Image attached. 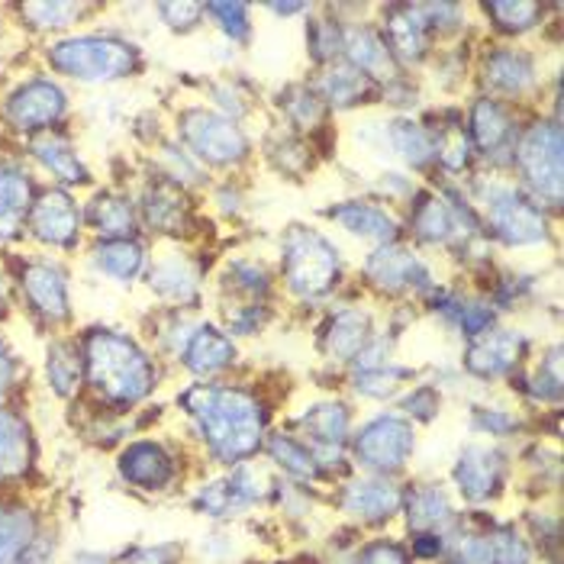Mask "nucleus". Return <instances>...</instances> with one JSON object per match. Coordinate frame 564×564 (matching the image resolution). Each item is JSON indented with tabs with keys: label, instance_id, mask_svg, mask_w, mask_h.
<instances>
[{
	"label": "nucleus",
	"instance_id": "obj_1",
	"mask_svg": "<svg viewBox=\"0 0 564 564\" xmlns=\"http://www.w3.org/2000/svg\"><path fill=\"white\" fill-rule=\"evenodd\" d=\"M174 403L217 465L232 468L252 462L268 438V406L252 388L226 381H191L184 391H177Z\"/></svg>",
	"mask_w": 564,
	"mask_h": 564
},
{
	"label": "nucleus",
	"instance_id": "obj_2",
	"mask_svg": "<svg viewBox=\"0 0 564 564\" xmlns=\"http://www.w3.org/2000/svg\"><path fill=\"white\" fill-rule=\"evenodd\" d=\"M85 361V388L97 406L132 413L159 391L162 365L135 336L113 326H87L78 336Z\"/></svg>",
	"mask_w": 564,
	"mask_h": 564
},
{
	"label": "nucleus",
	"instance_id": "obj_3",
	"mask_svg": "<svg viewBox=\"0 0 564 564\" xmlns=\"http://www.w3.org/2000/svg\"><path fill=\"white\" fill-rule=\"evenodd\" d=\"M465 197L478 210L487 239L494 236L507 249H545L552 242L549 210L539 207L513 177L471 174Z\"/></svg>",
	"mask_w": 564,
	"mask_h": 564
},
{
	"label": "nucleus",
	"instance_id": "obj_4",
	"mask_svg": "<svg viewBox=\"0 0 564 564\" xmlns=\"http://www.w3.org/2000/svg\"><path fill=\"white\" fill-rule=\"evenodd\" d=\"M45 65L52 75L78 85H117L142 75V48L117 33H68L45 45Z\"/></svg>",
	"mask_w": 564,
	"mask_h": 564
},
{
	"label": "nucleus",
	"instance_id": "obj_5",
	"mask_svg": "<svg viewBox=\"0 0 564 564\" xmlns=\"http://www.w3.org/2000/svg\"><path fill=\"white\" fill-rule=\"evenodd\" d=\"M346 278V259L339 246L316 226L291 223L281 232V281L301 304L329 297Z\"/></svg>",
	"mask_w": 564,
	"mask_h": 564
},
{
	"label": "nucleus",
	"instance_id": "obj_6",
	"mask_svg": "<svg viewBox=\"0 0 564 564\" xmlns=\"http://www.w3.org/2000/svg\"><path fill=\"white\" fill-rule=\"evenodd\" d=\"M510 169L517 172V184L545 210L562 207V127L558 120H532L520 127V139L513 149Z\"/></svg>",
	"mask_w": 564,
	"mask_h": 564
},
{
	"label": "nucleus",
	"instance_id": "obj_7",
	"mask_svg": "<svg viewBox=\"0 0 564 564\" xmlns=\"http://www.w3.org/2000/svg\"><path fill=\"white\" fill-rule=\"evenodd\" d=\"M416 423H410L400 410H381L351 430L348 455L365 475L397 478L416 455Z\"/></svg>",
	"mask_w": 564,
	"mask_h": 564
},
{
	"label": "nucleus",
	"instance_id": "obj_8",
	"mask_svg": "<svg viewBox=\"0 0 564 564\" xmlns=\"http://www.w3.org/2000/svg\"><path fill=\"white\" fill-rule=\"evenodd\" d=\"M174 139L204 169H236L252 155V139L242 123L207 107H187L174 117Z\"/></svg>",
	"mask_w": 564,
	"mask_h": 564
},
{
	"label": "nucleus",
	"instance_id": "obj_9",
	"mask_svg": "<svg viewBox=\"0 0 564 564\" xmlns=\"http://www.w3.org/2000/svg\"><path fill=\"white\" fill-rule=\"evenodd\" d=\"M13 291L23 310L45 326V329H65L75 319L72 306V284L65 264L52 256H20L13 259Z\"/></svg>",
	"mask_w": 564,
	"mask_h": 564
},
{
	"label": "nucleus",
	"instance_id": "obj_10",
	"mask_svg": "<svg viewBox=\"0 0 564 564\" xmlns=\"http://www.w3.org/2000/svg\"><path fill=\"white\" fill-rule=\"evenodd\" d=\"M68 110H72L68 90L58 85V78L40 72V75L17 82L3 94L0 123H3V130L30 139L40 132L62 130V123L68 120Z\"/></svg>",
	"mask_w": 564,
	"mask_h": 564
},
{
	"label": "nucleus",
	"instance_id": "obj_11",
	"mask_svg": "<svg viewBox=\"0 0 564 564\" xmlns=\"http://www.w3.org/2000/svg\"><path fill=\"white\" fill-rule=\"evenodd\" d=\"M361 278L384 297H430L438 288L433 264L400 239L375 246L361 261Z\"/></svg>",
	"mask_w": 564,
	"mask_h": 564
},
{
	"label": "nucleus",
	"instance_id": "obj_12",
	"mask_svg": "<svg viewBox=\"0 0 564 564\" xmlns=\"http://www.w3.org/2000/svg\"><path fill=\"white\" fill-rule=\"evenodd\" d=\"M26 236L48 252H78L85 239V210L78 197L65 187H40L30 214H26Z\"/></svg>",
	"mask_w": 564,
	"mask_h": 564
},
{
	"label": "nucleus",
	"instance_id": "obj_13",
	"mask_svg": "<svg viewBox=\"0 0 564 564\" xmlns=\"http://www.w3.org/2000/svg\"><path fill=\"white\" fill-rule=\"evenodd\" d=\"M294 430H297V438H304L306 445L313 448L326 480L339 478L333 458L343 462V452L348 448V438H351V430H355L351 403L336 400V397L333 400H316L294 420Z\"/></svg>",
	"mask_w": 564,
	"mask_h": 564
},
{
	"label": "nucleus",
	"instance_id": "obj_14",
	"mask_svg": "<svg viewBox=\"0 0 564 564\" xmlns=\"http://www.w3.org/2000/svg\"><path fill=\"white\" fill-rule=\"evenodd\" d=\"M507 480H510V455L494 442H471L455 455L452 484L455 494L471 507L494 503L507 490Z\"/></svg>",
	"mask_w": 564,
	"mask_h": 564
},
{
	"label": "nucleus",
	"instance_id": "obj_15",
	"mask_svg": "<svg viewBox=\"0 0 564 564\" xmlns=\"http://www.w3.org/2000/svg\"><path fill=\"white\" fill-rule=\"evenodd\" d=\"M465 132H468V142L475 149V159L487 162L490 169H510L513 149L520 139V123H517L510 104L480 94L478 100L468 107Z\"/></svg>",
	"mask_w": 564,
	"mask_h": 564
},
{
	"label": "nucleus",
	"instance_id": "obj_16",
	"mask_svg": "<svg viewBox=\"0 0 564 564\" xmlns=\"http://www.w3.org/2000/svg\"><path fill=\"white\" fill-rule=\"evenodd\" d=\"M117 478L139 494H169L181 480V458L162 438H132L117 452Z\"/></svg>",
	"mask_w": 564,
	"mask_h": 564
},
{
	"label": "nucleus",
	"instance_id": "obj_17",
	"mask_svg": "<svg viewBox=\"0 0 564 564\" xmlns=\"http://www.w3.org/2000/svg\"><path fill=\"white\" fill-rule=\"evenodd\" d=\"M403 494L406 487H400V480L384 475L343 478L336 490V510L358 525H384L400 517Z\"/></svg>",
	"mask_w": 564,
	"mask_h": 564
},
{
	"label": "nucleus",
	"instance_id": "obj_18",
	"mask_svg": "<svg viewBox=\"0 0 564 564\" xmlns=\"http://www.w3.org/2000/svg\"><path fill=\"white\" fill-rule=\"evenodd\" d=\"M478 78L484 97L494 100H522L539 90V65L535 55L517 45H490L478 62Z\"/></svg>",
	"mask_w": 564,
	"mask_h": 564
},
{
	"label": "nucleus",
	"instance_id": "obj_19",
	"mask_svg": "<svg viewBox=\"0 0 564 564\" xmlns=\"http://www.w3.org/2000/svg\"><path fill=\"white\" fill-rule=\"evenodd\" d=\"M525 351H529V336L522 329L494 326L475 339H468V346L462 351V368L475 381L513 378L525 361Z\"/></svg>",
	"mask_w": 564,
	"mask_h": 564
},
{
	"label": "nucleus",
	"instance_id": "obj_20",
	"mask_svg": "<svg viewBox=\"0 0 564 564\" xmlns=\"http://www.w3.org/2000/svg\"><path fill=\"white\" fill-rule=\"evenodd\" d=\"M135 214H139V226H145L149 232L169 236V239L187 236L194 226V204H191L187 191H181L177 184L159 177V174L149 177L142 194L135 197Z\"/></svg>",
	"mask_w": 564,
	"mask_h": 564
},
{
	"label": "nucleus",
	"instance_id": "obj_21",
	"mask_svg": "<svg viewBox=\"0 0 564 564\" xmlns=\"http://www.w3.org/2000/svg\"><path fill=\"white\" fill-rule=\"evenodd\" d=\"M23 155L33 159L43 169L55 187H90L94 184V172L87 169L82 149L75 145V139L65 130H48L40 135L23 139Z\"/></svg>",
	"mask_w": 564,
	"mask_h": 564
},
{
	"label": "nucleus",
	"instance_id": "obj_22",
	"mask_svg": "<svg viewBox=\"0 0 564 564\" xmlns=\"http://www.w3.org/2000/svg\"><path fill=\"white\" fill-rule=\"evenodd\" d=\"M40 187L23 159H0V246H17L26 239V214Z\"/></svg>",
	"mask_w": 564,
	"mask_h": 564
},
{
	"label": "nucleus",
	"instance_id": "obj_23",
	"mask_svg": "<svg viewBox=\"0 0 564 564\" xmlns=\"http://www.w3.org/2000/svg\"><path fill=\"white\" fill-rule=\"evenodd\" d=\"M145 288L152 297L174 310H194L204 297V271L194 264L191 256L181 252H165L145 268Z\"/></svg>",
	"mask_w": 564,
	"mask_h": 564
},
{
	"label": "nucleus",
	"instance_id": "obj_24",
	"mask_svg": "<svg viewBox=\"0 0 564 564\" xmlns=\"http://www.w3.org/2000/svg\"><path fill=\"white\" fill-rule=\"evenodd\" d=\"M323 217L329 219L333 226H339L343 232H348L351 239H361L368 246H388L400 239L403 223L397 219L393 210H388L381 200L371 197H348L339 200L333 207L323 210Z\"/></svg>",
	"mask_w": 564,
	"mask_h": 564
},
{
	"label": "nucleus",
	"instance_id": "obj_25",
	"mask_svg": "<svg viewBox=\"0 0 564 564\" xmlns=\"http://www.w3.org/2000/svg\"><path fill=\"white\" fill-rule=\"evenodd\" d=\"M40 442L26 413L0 403V484H23L36 471Z\"/></svg>",
	"mask_w": 564,
	"mask_h": 564
},
{
	"label": "nucleus",
	"instance_id": "obj_26",
	"mask_svg": "<svg viewBox=\"0 0 564 564\" xmlns=\"http://www.w3.org/2000/svg\"><path fill=\"white\" fill-rule=\"evenodd\" d=\"M177 361L194 381H217L219 375L236 368L239 346L217 323H197V329L191 333Z\"/></svg>",
	"mask_w": 564,
	"mask_h": 564
},
{
	"label": "nucleus",
	"instance_id": "obj_27",
	"mask_svg": "<svg viewBox=\"0 0 564 564\" xmlns=\"http://www.w3.org/2000/svg\"><path fill=\"white\" fill-rule=\"evenodd\" d=\"M381 36L393 52L400 68H413L423 65L433 55V30L420 10V3H406V7H388L384 20H381Z\"/></svg>",
	"mask_w": 564,
	"mask_h": 564
},
{
	"label": "nucleus",
	"instance_id": "obj_28",
	"mask_svg": "<svg viewBox=\"0 0 564 564\" xmlns=\"http://www.w3.org/2000/svg\"><path fill=\"white\" fill-rule=\"evenodd\" d=\"M343 62H348L355 72H361L368 82H375L378 87H388L403 78V68L397 65L393 52L384 43V36H381V30L371 26V23L346 26Z\"/></svg>",
	"mask_w": 564,
	"mask_h": 564
},
{
	"label": "nucleus",
	"instance_id": "obj_29",
	"mask_svg": "<svg viewBox=\"0 0 564 564\" xmlns=\"http://www.w3.org/2000/svg\"><path fill=\"white\" fill-rule=\"evenodd\" d=\"M85 229L94 239H132L139 236V214L135 200L120 187H97L85 204Z\"/></svg>",
	"mask_w": 564,
	"mask_h": 564
},
{
	"label": "nucleus",
	"instance_id": "obj_30",
	"mask_svg": "<svg viewBox=\"0 0 564 564\" xmlns=\"http://www.w3.org/2000/svg\"><path fill=\"white\" fill-rule=\"evenodd\" d=\"M375 339V319L368 310L361 306H343L336 313H329L326 326L319 329V351L329 361L351 365L355 355Z\"/></svg>",
	"mask_w": 564,
	"mask_h": 564
},
{
	"label": "nucleus",
	"instance_id": "obj_31",
	"mask_svg": "<svg viewBox=\"0 0 564 564\" xmlns=\"http://www.w3.org/2000/svg\"><path fill=\"white\" fill-rule=\"evenodd\" d=\"M310 87L326 104V110H358L365 104L381 100V87L368 82L361 72H355L343 58L333 62V65H323L316 82Z\"/></svg>",
	"mask_w": 564,
	"mask_h": 564
},
{
	"label": "nucleus",
	"instance_id": "obj_32",
	"mask_svg": "<svg viewBox=\"0 0 564 564\" xmlns=\"http://www.w3.org/2000/svg\"><path fill=\"white\" fill-rule=\"evenodd\" d=\"M410 532H452V525L458 522L455 513V500L448 494L445 484L430 480V484H416L403 494V510Z\"/></svg>",
	"mask_w": 564,
	"mask_h": 564
},
{
	"label": "nucleus",
	"instance_id": "obj_33",
	"mask_svg": "<svg viewBox=\"0 0 564 564\" xmlns=\"http://www.w3.org/2000/svg\"><path fill=\"white\" fill-rule=\"evenodd\" d=\"M381 145L391 149L410 172H430L435 169V135L426 123L413 117H393L381 123Z\"/></svg>",
	"mask_w": 564,
	"mask_h": 564
},
{
	"label": "nucleus",
	"instance_id": "obj_34",
	"mask_svg": "<svg viewBox=\"0 0 564 564\" xmlns=\"http://www.w3.org/2000/svg\"><path fill=\"white\" fill-rule=\"evenodd\" d=\"M87 259L97 274L117 281V284H132L145 278L149 268V246L132 236V239H94Z\"/></svg>",
	"mask_w": 564,
	"mask_h": 564
},
{
	"label": "nucleus",
	"instance_id": "obj_35",
	"mask_svg": "<svg viewBox=\"0 0 564 564\" xmlns=\"http://www.w3.org/2000/svg\"><path fill=\"white\" fill-rule=\"evenodd\" d=\"M45 529L36 503L23 497H0V564H10Z\"/></svg>",
	"mask_w": 564,
	"mask_h": 564
},
{
	"label": "nucleus",
	"instance_id": "obj_36",
	"mask_svg": "<svg viewBox=\"0 0 564 564\" xmlns=\"http://www.w3.org/2000/svg\"><path fill=\"white\" fill-rule=\"evenodd\" d=\"M45 388L55 393L58 400H75L85 391V361H82V348L78 339L68 336H55L45 346L43 358Z\"/></svg>",
	"mask_w": 564,
	"mask_h": 564
},
{
	"label": "nucleus",
	"instance_id": "obj_37",
	"mask_svg": "<svg viewBox=\"0 0 564 564\" xmlns=\"http://www.w3.org/2000/svg\"><path fill=\"white\" fill-rule=\"evenodd\" d=\"M261 452H264V458H268L274 468H281L288 478L297 480L301 487H310V484L326 480L319 462H316V455H313V448L294 433H268Z\"/></svg>",
	"mask_w": 564,
	"mask_h": 564
},
{
	"label": "nucleus",
	"instance_id": "obj_38",
	"mask_svg": "<svg viewBox=\"0 0 564 564\" xmlns=\"http://www.w3.org/2000/svg\"><path fill=\"white\" fill-rule=\"evenodd\" d=\"M97 10H100L97 3H82V0H33L17 7L23 23L36 33H68Z\"/></svg>",
	"mask_w": 564,
	"mask_h": 564
},
{
	"label": "nucleus",
	"instance_id": "obj_39",
	"mask_svg": "<svg viewBox=\"0 0 564 564\" xmlns=\"http://www.w3.org/2000/svg\"><path fill=\"white\" fill-rule=\"evenodd\" d=\"M278 110L288 123V130L297 135H310L319 127H326V104L316 97V90L310 85H288L278 90Z\"/></svg>",
	"mask_w": 564,
	"mask_h": 564
},
{
	"label": "nucleus",
	"instance_id": "obj_40",
	"mask_svg": "<svg viewBox=\"0 0 564 564\" xmlns=\"http://www.w3.org/2000/svg\"><path fill=\"white\" fill-rule=\"evenodd\" d=\"M264 155L278 172L288 174V177H304L313 169V145L288 127L274 130L264 139Z\"/></svg>",
	"mask_w": 564,
	"mask_h": 564
},
{
	"label": "nucleus",
	"instance_id": "obj_41",
	"mask_svg": "<svg viewBox=\"0 0 564 564\" xmlns=\"http://www.w3.org/2000/svg\"><path fill=\"white\" fill-rule=\"evenodd\" d=\"M416 371L413 368H403L397 361H388V365H378V368H358L351 371V391L365 400H391V397H400L406 381H413Z\"/></svg>",
	"mask_w": 564,
	"mask_h": 564
},
{
	"label": "nucleus",
	"instance_id": "obj_42",
	"mask_svg": "<svg viewBox=\"0 0 564 564\" xmlns=\"http://www.w3.org/2000/svg\"><path fill=\"white\" fill-rule=\"evenodd\" d=\"M155 174L159 177H165V181H172L177 184L181 191H194V187H204L207 184V169L191 155V152H184L181 145H177V139H165V142H159L155 145Z\"/></svg>",
	"mask_w": 564,
	"mask_h": 564
},
{
	"label": "nucleus",
	"instance_id": "obj_43",
	"mask_svg": "<svg viewBox=\"0 0 564 564\" xmlns=\"http://www.w3.org/2000/svg\"><path fill=\"white\" fill-rule=\"evenodd\" d=\"M487 532V549H490V564H532L535 549L525 539L517 522H490Z\"/></svg>",
	"mask_w": 564,
	"mask_h": 564
},
{
	"label": "nucleus",
	"instance_id": "obj_44",
	"mask_svg": "<svg viewBox=\"0 0 564 564\" xmlns=\"http://www.w3.org/2000/svg\"><path fill=\"white\" fill-rule=\"evenodd\" d=\"M480 13L487 20H494L497 33H503V36H525V33H532L542 23L545 7L542 3H529V0H520V3H484Z\"/></svg>",
	"mask_w": 564,
	"mask_h": 564
},
{
	"label": "nucleus",
	"instance_id": "obj_45",
	"mask_svg": "<svg viewBox=\"0 0 564 564\" xmlns=\"http://www.w3.org/2000/svg\"><path fill=\"white\" fill-rule=\"evenodd\" d=\"M226 288L239 297H249V301H261L271 294L274 288V278L268 271V264L259 259H232L226 264Z\"/></svg>",
	"mask_w": 564,
	"mask_h": 564
},
{
	"label": "nucleus",
	"instance_id": "obj_46",
	"mask_svg": "<svg viewBox=\"0 0 564 564\" xmlns=\"http://www.w3.org/2000/svg\"><path fill=\"white\" fill-rule=\"evenodd\" d=\"M343 40L346 26L333 17H316L313 23H306V52L319 68L343 58Z\"/></svg>",
	"mask_w": 564,
	"mask_h": 564
},
{
	"label": "nucleus",
	"instance_id": "obj_47",
	"mask_svg": "<svg viewBox=\"0 0 564 564\" xmlns=\"http://www.w3.org/2000/svg\"><path fill=\"white\" fill-rule=\"evenodd\" d=\"M191 507L194 513L207 517V520H232L239 517L236 510V500H232V487H229V478H210L204 480L194 494H191Z\"/></svg>",
	"mask_w": 564,
	"mask_h": 564
},
{
	"label": "nucleus",
	"instance_id": "obj_48",
	"mask_svg": "<svg viewBox=\"0 0 564 564\" xmlns=\"http://www.w3.org/2000/svg\"><path fill=\"white\" fill-rule=\"evenodd\" d=\"M204 13L214 20V26L229 43L249 45L252 40V7L249 3H204Z\"/></svg>",
	"mask_w": 564,
	"mask_h": 564
},
{
	"label": "nucleus",
	"instance_id": "obj_49",
	"mask_svg": "<svg viewBox=\"0 0 564 564\" xmlns=\"http://www.w3.org/2000/svg\"><path fill=\"white\" fill-rule=\"evenodd\" d=\"M525 420L520 410L510 406H490V403H478L471 406V430L487 438H513L522 433Z\"/></svg>",
	"mask_w": 564,
	"mask_h": 564
},
{
	"label": "nucleus",
	"instance_id": "obj_50",
	"mask_svg": "<svg viewBox=\"0 0 564 564\" xmlns=\"http://www.w3.org/2000/svg\"><path fill=\"white\" fill-rule=\"evenodd\" d=\"M445 564H490V549H487V532L462 529L458 522L445 535Z\"/></svg>",
	"mask_w": 564,
	"mask_h": 564
},
{
	"label": "nucleus",
	"instance_id": "obj_51",
	"mask_svg": "<svg viewBox=\"0 0 564 564\" xmlns=\"http://www.w3.org/2000/svg\"><path fill=\"white\" fill-rule=\"evenodd\" d=\"M410 423H433L442 413V391L438 384H416L400 393V406H397Z\"/></svg>",
	"mask_w": 564,
	"mask_h": 564
},
{
	"label": "nucleus",
	"instance_id": "obj_52",
	"mask_svg": "<svg viewBox=\"0 0 564 564\" xmlns=\"http://www.w3.org/2000/svg\"><path fill=\"white\" fill-rule=\"evenodd\" d=\"M210 97H214V104H217V113L236 120V123H239L242 117L252 113V97L242 90L239 82H232V78L214 82V85H210Z\"/></svg>",
	"mask_w": 564,
	"mask_h": 564
},
{
	"label": "nucleus",
	"instance_id": "obj_53",
	"mask_svg": "<svg viewBox=\"0 0 564 564\" xmlns=\"http://www.w3.org/2000/svg\"><path fill=\"white\" fill-rule=\"evenodd\" d=\"M271 319V310L268 304H259V301H249V304H239L236 310H229L226 316V333L236 339V336H259L261 329L268 326Z\"/></svg>",
	"mask_w": 564,
	"mask_h": 564
},
{
	"label": "nucleus",
	"instance_id": "obj_54",
	"mask_svg": "<svg viewBox=\"0 0 564 564\" xmlns=\"http://www.w3.org/2000/svg\"><path fill=\"white\" fill-rule=\"evenodd\" d=\"M416 558L410 555V549L397 539H371L365 542L355 555L351 564H413Z\"/></svg>",
	"mask_w": 564,
	"mask_h": 564
},
{
	"label": "nucleus",
	"instance_id": "obj_55",
	"mask_svg": "<svg viewBox=\"0 0 564 564\" xmlns=\"http://www.w3.org/2000/svg\"><path fill=\"white\" fill-rule=\"evenodd\" d=\"M155 13L162 17V23H165L172 33H181V36L200 30V26H204V17H207V13H204V3H159Z\"/></svg>",
	"mask_w": 564,
	"mask_h": 564
},
{
	"label": "nucleus",
	"instance_id": "obj_56",
	"mask_svg": "<svg viewBox=\"0 0 564 564\" xmlns=\"http://www.w3.org/2000/svg\"><path fill=\"white\" fill-rule=\"evenodd\" d=\"M184 545L181 542H155V545H135L117 564H181Z\"/></svg>",
	"mask_w": 564,
	"mask_h": 564
},
{
	"label": "nucleus",
	"instance_id": "obj_57",
	"mask_svg": "<svg viewBox=\"0 0 564 564\" xmlns=\"http://www.w3.org/2000/svg\"><path fill=\"white\" fill-rule=\"evenodd\" d=\"M23 381V358L7 339H0V403H10V393Z\"/></svg>",
	"mask_w": 564,
	"mask_h": 564
},
{
	"label": "nucleus",
	"instance_id": "obj_58",
	"mask_svg": "<svg viewBox=\"0 0 564 564\" xmlns=\"http://www.w3.org/2000/svg\"><path fill=\"white\" fill-rule=\"evenodd\" d=\"M55 555H58V529L45 522V529L33 539V545L23 549L10 564H55Z\"/></svg>",
	"mask_w": 564,
	"mask_h": 564
},
{
	"label": "nucleus",
	"instance_id": "obj_59",
	"mask_svg": "<svg viewBox=\"0 0 564 564\" xmlns=\"http://www.w3.org/2000/svg\"><path fill=\"white\" fill-rule=\"evenodd\" d=\"M65 564H117V558L110 552H97V549H82L75 555H68Z\"/></svg>",
	"mask_w": 564,
	"mask_h": 564
},
{
	"label": "nucleus",
	"instance_id": "obj_60",
	"mask_svg": "<svg viewBox=\"0 0 564 564\" xmlns=\"http://www.w3.org/2000/svg\"><path fill=\"white\" fill-rule=\"evenodd\" d=\"M13 297H17V291H13V278H10V271L0 264V316H7V313L13 310Z\"/></svg>",
	"mask_w": 564,
	"mask_h": 564
},
{
	"label": "nucleus",
	"instance_id": "obj_61",
	"mask_svg": "<svg viewBox=\"0 0 564 564\" xmlns=\"http://www.w3.org/2000/svg\"><path fill=\"white\" fill-rule=\"evenodd\" d=\"M268 10L278 17H294V13H306L310 3H268Z\"/></svg>",
	"mask_w": 564,
	"mask_h": 564
}]
</instances>
